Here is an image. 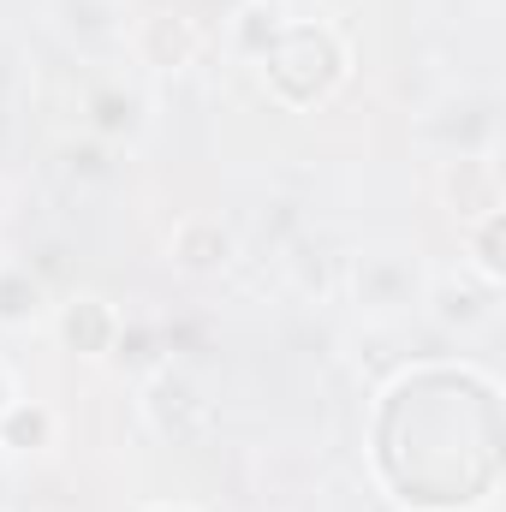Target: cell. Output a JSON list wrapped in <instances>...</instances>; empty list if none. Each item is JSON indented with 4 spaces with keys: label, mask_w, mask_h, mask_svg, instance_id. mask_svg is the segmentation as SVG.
<instances>
[{
    "label": "cell",
    "mask_w": 506,
    "mask_h": 512,
    "mask_svg": "<svg viewBox=\"0 0 506 512\" xmlns=\"http://www.w3.org/2000/svg\"><path fill=\"white\" fill-rule=\"evenodd\" d=\"M376 477L411 512L483 507L501 477V393L477 370H405L376 405Z\"/></svg>",
    "instance_id": "1"
},
{
    "label": "cell",
    "mask_w": 506,
    "mask_h": 512,
    "mask_svg": "<svg viewBox=\"0 0 506 512\" xmlns=\"http://www.w3.org/2000/svg\"><path fill=\"white\" fill-rule=\"evenodd\" d=\"M256 66H262V84L280 108H322L352 72V48L334 24L286 18L280 36L256 54Z\"/></svg>",
    "instance_id": "2"
},
{
    "label": "cell",
    "mask_w": 506,
    "mask_h": 512,
    "mask_svg": "<svg viewBox=\"0 0 506 512\" xmlns=\"http://www.w3.org/2000/svg\"><path fill=\"white\" fill-rule=\"evenodd\" d=\"M131 54H137V66H149V72H185V66L203 54V30H197V18H185V12H149V18H137V30H131Z\"/></svg>",
    "instance_id": "3"
},
{
    "label": "cell",
    "mask_w": 506,
    "mask_h": 512,
    "mask_svg": "<svg viewBox=\"0 0 506 512\" xmlns=\"http://www.w3.org/2000/svg\"><path fill=\"white\" fill-rule=\"evenodd\" d=\"M352 292L364 310H405L423 298V274L405 251H364L352 268Z\"/></svg>",
    "instance_id": "4"
},
{
    "label": "cell",
    "mask_w": 506,
    "mask_h": 512,
    "mask_svg": "<svg viewBox=\"0 0 506 512\" xmlns=\"http://www.w3.org/2000/svg\"><path fill=\"white\" fill-rule=\"evenodd\" d=\"M54 328H60V340H66L78 358H108V352L120 346V334H126L120 310H114L108 298H96V292H78V298L54 304Z\"/></svg>",
    "instance_id": "5"
},
{
    "label": "cell",
    "mask_w": 506,
    "mask_h": 512,
    "mask_svg": "<svg viewBox=\"0 0 506 512\" xmlns=\"http://www.w3.org/2000/svg\"><path fill=\"white\" fill-rule=\"evenodd\" d=\"M143 411H149V423H155L167 441H191V435L209 429V399L197 393V382H185L179 370H161V376L149 382Z\"/></svg>",
    "instance_id": "6"
},
{
    "label": "cell",
    "mask_w": 506,
    "mask_h": 512,
    "mask_svg": "<svg viewBox=\"0 0 506 512\" xmlns=\"http://www.w3.org/2000/svg\"><path fill=\"white\" fill-rule=\"evenodd\" d=\"M233 233L221 227V221H209V215H191V221H179L173 227V239H167V262L173 268H185V274H221L227 262H233Z\"/></svg>",
    "instance_id": "7"
},
{
    "label": "cell",
    "mask_w": 506,
    "mask_h": 512,
    "mask_svg": "<svg viewBox=\"0 0 506 512\" xmlns=\"http://www.w3.org/2000/svg\"><path fill=\"white\" fill-rule=\"evenodd\" d=\"M84 126L96 131L102 143H131L143 131V96L126 84H96L84 96Z\"/></svg>",
    "instance_id": "8"
},
{
    "label": "cell",
    "mask_w": 506,
    "mask_h": 512,
    "mask_svg": "<svg viewBox=\"0 0 506 512\" xmlns=\"http://www.w3.org/2000/svg\"><path fill=\"white\" fill-rule=\"evenodd\" d=\"M447 203H453L459 227H465V221H483V215H495V209H501V179H495V161H483V155H465V161L447 173Z\"/></svg>",
    "instance_id": "9"
},
{
    "label": "cell",
    "mask_w": 506,
    "mask_h": 512,
    "mask_svg": "<svg viewBox=\"0 0 506 512\" xmlns=\"http://www.w3.org/2000/svg\"><path fill=\"white\" fill-rule=\"evenodd\" d=\"M48 316V286L30 262L6 256L0 262V328H36Z\"/></svg>",
    "instance_id": "10"
},
{
    "label": "cell",
    "mask_w": 506,
    "mask_h": 512,
    "mask_svg": "<svg viewBox=\"0 0 506 512\" xmlns=\"http://www.w3.org/2000/svg\"><path fill=\"white\" fill-rule=\"evenodd\" d=\"M495 280H483V274H471V286L465 280H441L435 292H429V304H435V316L447 322V328H477V322H489L495 316Z\"/></svg>",
    "instance_id": "11"
},
{
    "label": "cell",
    "mask_w": 506,
    "mask_h": 512,
    "mask_svg": "<svg viewBox=\"0 0 506 512\" xmlns=\"http://www.w3.org/2000/svg\"><path fill=\"white\" fill-rule=\"evenodd\" d=\"M54 435H60V423L42 399H12L0 411V453H42V447H54Z\"/></svg>",
    "instance_id": "12"
},
{
    "label": "cell",
    "mask_w": 506,
    "mask_h": 512,
    "mask_svg": "<svg viewBox=\"0 0 506 512\" xmlns=\"http://www.w3.org/2000/svg\"><path fill=\"white\" fill-rule=\"evenodd\" d=\"M459 233H465V245H471V274H483V280H495V286H501V274H506V262H501L506 215L495 209V215H483V221H465Z\"/></svg>",
    "instance_id": "13"
},
{
    "label": "cell",
    "mask_w": 506,
    "mask_h": 512,
    "mask_svg": "<svg viewBox=\"0 0 506 512\" xmlns=\"http://www.w3.org/2000/svg\"><path fill=\"white\" fill-rule=\"evenodd\" d=\"M280 24H286V12H280L274 0H251V6H239V18H233V42H239V54L256 60V54L280 36Z\"/></svg>",
    "instance_id": "14"
},
{
    "label": "cell",
    "mask_w": 506,
    "mask_h": 512,
    "mask_svg": "<svg viewBox=\"0 0 506 512\" xmlns=\"http://www.w3.org/2000/svg\"><path fill=\"white\" fill-rule=\"evenodd\" d=\"M12 399H18V387H12V370H6V364H0V411H6V405H12Z\"/></svg>",
    "instance_id": "15"
},
{
    "label": "cell",
    "mask_w": 506,
    "mask_h": 512,
    "mask_svg": "<svg viewBox=\"0 0 506 512\" xmlns=\"http://www.w3.org/2000/svg\"><path fill=\"white\" fill-rule=\"evenodd\" d=\"M143 512H203V507H191V501H149Z\"/></svg>",
    "instance_id": "16"
},
{
    "label": "cell",
    "mask_w": 506,
    "mask_h": 512,
    "mask_svg": "<svg viewBox=\"0 0 506 512\" xmlns=\"http://www.w3.org/2000/svg\"><path fill=\"white\" fill-rule=\"evenodd\" d=\"M0 495H6V471H0Z\"/></svg>",
    "instance_id": "17"
}]
</instances>
